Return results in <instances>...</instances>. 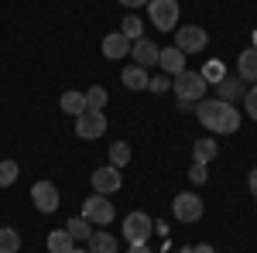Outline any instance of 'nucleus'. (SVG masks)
I'll list each match as a JSON object with an SVG mask.
<instances>
[{
    "mask_svg": "<svg viewBox=\"0 0 257 253\" xmlns=\"http://www.w3.org/2000/svg\"><path fill=\"white\" fill-rule=\"evenodd\" d=\"M151 233H155V219L148 212H131L123 219V236H127V243H148Z\"/></svg>",
    "mask_w": 257,
    "mask_h": 253,
    "instance_id": "nucleus-5",
    "label": "nucleus"
},
{
    "mask_svg": "<svg viewBox=\"0 0 257 253\" xmlns=\"http://www.w3.org/2000/svg\"><path fill=\"white\" fill-rule=\"evenodd\" d=\"M243 106H247V117L257 123V86L250 89V93H247V96H243Z\"/></svg>",
    "mask_w": 257,
    "mask_h": 253,
    "instance_id": "nucleus-28",
    "label": "nucleus"
},
{
    "mask_svg": "<svg viewBox=\"0 0 257 253\" xmlns=\"http://www.w3.org/2000/svg\"><path fill=\"white\" fill-rule=\"evenodd\" d=\"M189 178H192L196 185H202V181H206V164H196V161H192V168H189Z\"/></svg>",
    "mask_w": 257,
    "mask_h": 253,
    "instance_id": "nucleus-30",
    "label": "nucleus"
},
{
    "mask_svg": "<svg viewBox=\"0 0 257 253\" xmlns=\"http://www.w3.org/2000/svg\"><path fill=\"white\" fill-rule=\"evenodd\" d=\"M82 219H89L93 226H110L113 222V205H110V195H89L82 202Z\"/></svg>",
    "mask_w": 257,
    "mask_h": 253,
    "instance_id": "nucleus-4",
    "label": "nucleus"
},
{
    "mask_svg": "<svg viewBox=\"0 0 257 253\" xmlns=\"http://www.w3.org/2000/svg\"><path fill=\"white\" fill-rule=\"evenodd\" d=\"M206 45H209V35L202 31V28H196V24H189V28H175V48H182L185 55L192 52H206Z\"/></svg>",
    "mask_w": 257,
    "mask_h": 253,
    "instance_id": "nucleus-6",
    "label": "nucleus"
},
{
    "mask_svg": "<svg viewBox=\"0 0 257 253\" xmlns=\"http://www.w3.org/2000/svg\"><path fill=\"white\" fill-rule=\"evenodd\" d=\"M148 18L158 31H175L178 28V0H151Z\"/></svg>",
    "mask_w": 257,
    "mask_h": 253,
    "instance_id": "nucleus-3",
    "label": "nucleus"
},
{
    "mask_svg": "<svg viewBox=\"0 0 257 253\" xmlns=\"http://www.w3.org/2000/svg\"><path fill=\"white\" fill-rule=\"evenodd\" d=\"M62 110L65 113H72V117H79V113H86V93H76V89H69V93H62Z\"/></svg>",
    "mask_w": 257,
    "mask_h": 253,
    "instance_id": "nucleus-19",
    "label": "nucleus"
},
{
    "mask_svg": "<svg viewBox=\"0 0 257 253\" xmlns=\"http://www.w3.org/2000/svg\"><path fill=\"white\" fill-rule=\"evenodd\" d=\"M120 4H123V7H131V11H138V7H148L151 0H120Z\"/></svg>",
    "mask_w": 257,
    "mask_h": 253,
    "instance_id": "nucleus-31",
    "label": "nucleus"
},
{
    "mask_svg": "<svg viewBox=\"0 0 257 253\" xmlns=\"http://www.w3.org/2000/svg\"><path fill=\"white\" fill-rule=\"evenodd\" d=\"M72 250H76V239L65 229H52L48 233V253H72Z\"/></svg>",
    "mask_w": 257,
    "mask_h": 253,
    "instance_id": "nucleus-18",
    "label": "nucleus"
},
{
    "mask_svg": "<svg viewBox=\"0 0 257 253\" xmlns=\"http://www.w3.org/2000/svg\"><path fill=\"white\" fill-rule=\"evenodd\" d=\"M178 253H189V246H182V250H178Z\"/></svg>",
    "mask_w": 257,
    "mask_h": 253,
    "instance_id": "nucleus-37",
    "label": "nucleus"
},
{
    "mask_svg": "<svg viewBox=\"0 0 257 253\" xmlns=\"http://www.w3.org/2000/svg\"><path fill=\"white\" fill-rule=\"evenodd\" d=\"M131 55H134V65H141V69H151V65H158L161 48L155 45V41H148V38H138L134 45H131Z\"/></svg>",
    "mask_w": 257,
    "mask_h": 253,
    "instance_id": "nucleus-11",
    "label": "nucleus"
},
{
    "mask_svg": "<svg viewBox=\"0 0 257 253\" xmlns=\"http://www.w3.org/2000/svg\"><path fill=\"white\" fill-rule=\"evenodd\" d=\"M131 45H134V41H127L120 31H117V35H106V38H103V55H106L110 62L123 59V55H131Z\"/></svg>",
    "mask_w": 257,
    "mask_h": 253,
    "instance_id": "nucleus-13",
    "label": "nucleus"
},
{
    "mask_svg": "<svg viewBox=\"0 0 257 253\" xmlns=\"http://www.w3.org/2000/svg\"><path fill=\"white\" fill-rule=\"evenodd\" d=\"M127 253H155V250H151L148 243H131V250H127Z\"/></svg>",
    "mask_w": 257,
    "mask_h": 253,
    "instance_id": "nucleus-32",
    "label": "nucleus"
},
{
    "mask_svg": "<svg viewBox=\"0 0 257 253\" xmlns=\"http://www.w3.org/2000/svg\"><path fill=\"white\" fill-rule=\"evenodd\" d=\"M127 161H131V144H127V140L110 144V164H113V168H123Z\"/></svg>",
    "mask_w": 257,
    "mask_h": 253,
    "instance_id": "nucleus-23",
    "label": "nucleus"
},
{
    "mask_svg": "<svg viewBox=\"0 0 257 253\" xmlns=\"http://www.w3.org/2000/svg\"><path fill=\"white\" fill-rule=\"evenodd\" d=\"M76 134L82 140H99V137L106 134V117L99 113V110H86L76 117Z\"/></svg>",
    "mask_w": 257,
    "mask_h": 253,
    "instance_id": "nucleus-7",
    "label": "nucleus"
},
{
    "mask_svg": "<svg viewBox=\"0 0 257 253\" xmlns=\"http://www.w3.org/2000/svg\"><path fill=\"white\" fill-rule=\"evenodd\" d=\"M72 253H89V250H79V246H76V250H72Z\"/></svg>",
    "mask_w": 257,
    "mask_h": 253,
    "instance_id": "nucleus-36",
    "label": "nucleus"
},
{
    "mask_svg": "<svg viewBox=\"0 0 257 253\" xmlns=\"http://www.w3.org/2000/svg\"><path fill=\"white\" fill-rule=\"evenodd\" d=\"M89 185H93V192H96V195H113L120 185H123L120 168H113V164H103V168H96V171H93V178H89Z\"/></svg>",
    "mask_w": 257,
    "mask_h": 253,
    "instance_id": "nucleus-10",
    "label": "nucleus"
},
{
    "mask_svg": "<svg viewBox=\"0 0 257 253\" xmlns=\"http://www.w3.org/2000/svg\"><path fill=\"white\" fill-rule=\"evenodd\" d=\"M148 89H151V93H168V89H172V82H168V76H151Z\"/></svg>",
    "mask_w": 257,
    "mask_h": 253,
    "instance_id": "nucleus-29",
    "label": "nucleus"
},
{
    "mask_svg": "<svg viewBox=\"0 0 257 253\" xmlns=\"http://www.w3.org/2000/svg\"><path fill=\"white\" fill-rule=\"evenodd\" d=\"M31 202H35L38 212H55L59 202H62L55 181H35V188H31Z\"/></svg>",
    "mask_w": 257,
    "mask_h": 253,
    "instance_id": "nucleus-9",
    "label": "nucleus"
},
{
    "mask_svg": "<svg viewBox=\"0 0 257 253\" xmlns=\"http://www.w3.org/2000/svg\"><path fill=\"white\" fill-rule=\"evenodd\" d=\"M65 233L72 236L76 243H79V239H89V236H93V222H89V219H82V215H76V219H69V222H65Z\"/></svg>",
    "mask_w": 257,
    "mask_h": 253,
    "instance_id": "nucleus-21",
    "label": "nucleus"
},
{
    "mask_svg": "<svg viewBox=\"0 0 257 253\" xmlns=\"http://www.w3.org/2000/svg\"><path fill=\"white\" fill-rule=\"evenodd\" d=\"M172 209H175V219L178 222H199L202 219V198L199 195H192V192H182V195H175V202H172Z\"/></svg>",
    "mask_w": 257,
    "mask_h": 253,
    "instance_id": "nucleus-8",
    "label": "nucleus"
},
{
    "mask_svg": "<svg viewBox=\"0 0 257 253\" xmlns=\"http://www.w3.org/2000/svg\"><path fill=\"white\" fill-rule=\"evenodd\" d=\"M199 76L206 79V86H209V82H223V79H226V65H223V62H206V69H202V72H199Z\"/></svg>",
    "mask_w": 257,
    "mask_h": 253,
    "instance_id": "nucleus-25",
    "label": "nucleus"
},
{
    "mask_svg": "<svg viewBox=\"0 0 257 253\" xmlns=\"http://www.w3.org/2000/svg\"><path fill=\"white\" fill-rule=\"evenodd\" d=\"M172 89H175L178 103H192V99H202L206 96V79L199 76V72H178L175 82H172Z\"/></svg>",
    "mask_w": 257,
    "mask_h": 253,
    "instance_id": "nucleus-2",
    "label": "nucleus"
},
{
    "mask_svg": "<svg viewBox=\"0 0 257 253\" xmlns=\"http://www.w3.org/2000/svg\"><path fill=\"white\" fill-rule=\"evenodd\" d=\"M106 89H103V86H93V89H89V93H86V110H99V113H103V106H106Z\"/></svg>",
    "mask_w": 257,
    "mask_h": 253,
    "instance_id": "nucleus-27",
    "label": "nucleus"
},
{
    "mask_svg": "<svg viewBox=\"0 0 257 253\" xmlns=\"http://www.w3.org/2000/svg\"><path fill=\"white\" fill-rule=\"evenodd\" d=\"M18 250H21V236H18V229L4 226V229H0V253H18Z\"/></svg>",
    "mask_w": 257,
    "mask_h": 253,
    "instance_id": "nucleus-24",
    "label": "nucleus"
},
{
    "mask_svg": "<svg viewBox=\"0 0 257 253\" xmlns=\"http://www.w3.org/2000/svg\"><path fill=\"white\" fill-rule=\"evenodd\" d=\"M86 243H89V253H117V236H110L106 229H93Z\"/></svg>",
    "mask_w": 257,
    "mask_h": 253,
    "instance_id": "nucleus-16",
    "label": "nucleus"
},
{
    "mask_svg": "<svg viewBox=\"0 0 257 253\" xmlns=\"http://www.w3.org/2000/svg\"><path fill=\"white\" fill-rule=\"evenodd\" d=\"M120 82L127 86V89H148V82H151V76H148V69H141V65H131V69H123L120 72Z\"/></svg>",
    "mask_w": 257,
    "mask_h": 253,
    "instance_id": "nucleus-15",
    "label": "nucleus"
},
{
    "mask_svg": "<svg viewBox=\"0 0 257 253\" xmlns=\"http://www.w3.org/2000/svg\"><path fill=\"white\" fill-rule=\"evenodd\" d=\"M18 175H21L18 161H0V188H11L18 181Z\"/></svg>",
    "mask_w": 257,
    "mask_h": 253,
    "instance_id": "nucleus-26",
    "label": "nucleus"
},
{
    "mask_svg": "<svg viewBox=\"0 0 257 253\" xmlns=\"http://www.w3.org/2000/svg\"><path fill=\"white\" fill-rule=\"evenodd\" d=\"M247 185H250V195H254V198H257V168H254V171H250V178H247Z\"/></svg>",
    "mask_w": 257,
    "mask_h": 253,
    "instance_id": "nucleus-34",
    "label": "nucleus"
},
{
    "mask_svg": "<svg viewBox=\"0 0 257 253\" xmlns=\"http://www.w3.org/2000/svg\"><path fill=\"white\" fill-rule=\"evenodd\" d=\"M189 253H216L209 243H199V246H189Z\"/></svg>",
    "mask_w": 257,
    "mask_h": 253,
    "instance_id": "nucleus-33",
    "label": "nucleus"
},
{
    "mask_svg": "<svg viewBox=\"0 0 257 253\" xmlns=\"http://www.w3.org/2000/svg\"><path fill=\"white\" fill-rule=\"evenodd\" d=\"M158 65H161L165 76H178V72H185V52L175 48V45H172V48H161Z\"/></svg>",
    "mask_w": 257,
    "mask_h": 253,
    "instance_id": "nucleus-12",
    "label": "nucleus"
},
{
    "mask_svg": "<svg viewBox=\"0 0 257 253\" xmlns=\"http://www.w3.org/2000/svg\"><path fill=\"white\" fill-rule=\"evenodd\" d=\"M120 35H123L127 41L144 38V21H141V18H123V24H120Z\"/></svg>",
    "mask_w": 257,
    "mask_h": 253,
    "instance_id": "nucleus-22",
    "label": "nucleus"
},
{
    "mask_svg": "<svg viewBox=\"0 0 257 253\" xmlns=\"http://www.w3.org/2000/svg\"><path fill=\"white\" fill-rule=\"evenodd\" d=\"M155 233H158L161 239H168V226H165V222H155Z\"/></svg>",
    "mask_w": 257,
    "mask_h": 253,
    "instance_id": "nucleus-35",
    "label": "nucleus"
},
{
    "mask_svg": "<svg viewBox=\"0 0 257 253\" xmlns=\"http://www.w3.org/2000/svg\"><path fill=\"white\" fill-rule=\"evenodd\" d=\"M196 117L209 134H237L240 130L237 106L226 103V99H202V103L196 106Z\"/></svg>",
    "mask_w": 257,
    "mask_h": 253,
    "instance_id": "nucleus-1",
    "label": "nucleus"
},
{
    "mask_svg": "<svg viewBox=\"0 0 257 253\" xmlns=\"http://www.w3.org/2000/svg\"><path fill=\"white\" fill-rule=\"evenodd\" d=\"M243 86H247V82H243V79H223V82H219V96L216 99H226V103H230V99H243L247 96V93H243Z\"/></svg>",
    "mask_w": 257,
    "mask_h": 253,
    "instance_id": "nucleus-20",
    "label": "nucleus"
},
{
    "mask_svg": "<svg viewBox=\"0 0 257 253\" xmlns=\"http://www.w3.org/2000/svg\"><path fill=\"white\" fill-rule=\"evenodd\" d=\"M237 76L243 79V82H250V86H257V48H247L243 55H240V62H237Z\"/></svg>",
    "mask_w": 257,
    "mask_h": 253,
    "instance_id": "nucleus-14",
    "label": "nucleus"
},
{
    "mask_svg": "<svg viewBox=\"0 0 257 253\" xmlns=\"http://www.w3.org/2000/svg\"><path fill=\"white\" fill-rule=\"evenodd\" d=\"M216 154L219 151H216V140H213V137H202V140L192 144V161H196V164H209Z\"/></svg>",
    "mask_w": 257,
    "mask_h": 253,
    "instance_id": "nucleus-17",
    "label": "nucleus"
}]
</instances>
